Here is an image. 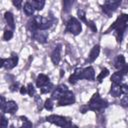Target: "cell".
<instances>
[{"instance_id":"cell-27","label":"cell","mask_w":128,"mask_h":128,"mask_svg":"<svg viewBox=\"0 0 128 128\" xmlns=\"http://www.w3.org/2000/svg\"><path fill=\"white\" fill-rule=\"evenodd\" d=\"M13 37V31L12 30H5L3 34V39L5 41H9Z\"/></svg>"},{"instance_id":"cell-39","label":"cell","mask_w":128,"mask_h":128,"mask_svg":"<svg viewBox=\"0 0 128 128\" xmlns=\"http://www.w3.org/2000/svg\"><path fill=\"white\" fill-rule=\"evenodd\" d=\"M19 91H20V93H21L22 95H24L25 93H27V87H24V86H22V87H20Z\"/></svg>"},{"instance_id":"cell-33","label":"cell","mask_w":128,"mask_h":128,"mask_svg":"<svg viewBox=\"0 0 128 128\" xmlns=\"http://www.w3.org/2000/svg\"><path fill=\"white\" fill-rule=\"evenodd\" d=\"M121 89H122V93L125 95H128V83L122 84L121 85Z\"/></svg>"},{"instance_id":"cell-19","label":"cell","mask_w":128,"mask_h":128,"mask_svg":"<svg viewBox=\"0 0 128 128\" xmlns=\"http://www.w3.org/2000/svg\"><path fill=\"white\" fill-rule=\"evenodd\" d=\"M125 58L123 55H117L115 60H114V66L117 68V69H122L124 66H125Z\"/></svg>"},{"instance_id":"cell-13","label":"cell","mask_w":128,"mask_h":128,"mask_svg":"<svg viewBox=\"0 0 128 128\" xmlns=\"http://www.w3.org/2000/svg\"><path fill=\"white\" fill-rule=\"evenodd\" d=\"M18 109V105L15 101L13 100H10V101H7L6 102V105H5V108L3 110L4 113H9V114H14Z\"/></svg>"},{"instance_id":"cell-21","label":"cell","mask_w":128,"mask_h":128,"mask_svg":"<svg viewBox=\"0 0 128 128\" xmlns=\"http://www.w3.org/2000/svg\"><path fill=\"white\" fill-rule=\"evenodd\" d=\"M29 2L34 7L35 10H42L44 5H45V1H43V0H32Z\"/></svg>"},{"instance_id":"cell-18","label":"cell","mask_w":128,"mask_h":128,"mask_svg":"<svg viewBox=\"0 0 128 128\" xmlns=\"http://www.w3.org/2000/svg\"><path fill=\"white\" fill-rule=\"evenodd\" d=\"M123 79H124V75L120 71L113 73L112 76H111V81L114 84H120L121 85V83L123 82Z\"/></svg>"},{"instance_id":"cell-35","label":"cell","mask_w":128,"mask_h":128,"mask_svg":"<svg viewBox=\"0 0 128 128\" xmlns=\"http://www.w3.org/2000/svg\"><path fill=\"white\" fill-rule=\"evenodd\" d=\"M18 86H19L18 83H17V82H14L13 84L10 85V90H11V91H16V90L18 89Z\"/></svg>"},{"instance_id":"cell-16","label":"cell","mask_w":128,"mask_h":128,"mask_svg":"<svg viewBox=\"0 0 128 128\" xmlns=\"http://www.w3.org/2000/svg\"><path fill=\"white\" fill-rule=\"evenodd\" d=\"M110 94L113 97H119L122 93V89H121V85L120 84H114L112 83L111 85V89H110Z\"/></svg>"},{"instance_id":"cell-7","label":"cell","mask_w":128,"mask_h":128,"mask_svg":"<svg viewBox=\"0 0 128 128\" xmlns=\"http://www.w3.org/2000/svg\"><path fill=\"white\" fill-rule=\"evenodd\" d=\"M75 103V95L72 91L68 90L59 100H58V105L59 106H67V105H72Z\"/></svg>"},{"instance_id":"cell-29","label":"cell","mask_w":128,"mask_h":128,"mask_svg":"<svg viewBox=\"0 0 128 128\" xmlns=\"http://www.w3.org/2000/svg\"><path fill=\"white\" fill-rule=\"evenodd\" d=\"M52 100H53V99L50 98V99H47V100L45 101V103H44L45 109H47V110H52V109H53V101H52Z\"/></svg>"},{"instance_id":"cell-24","label":"cell","mask_w":128,"mask_h":128,"mask_svg":"<svg viewBox=\"0 0 128 128\" xmlns=\"http://www.w3.org/2000/svg\"><path fill=\"white\" fill-rule=\"evenodd\" d=\"M20 119H22V121H23V124H22L21 128H33V125H32V123H31V121H30L27 117L21 116Z\"/></svg>"},{"instance_id":"cell-32","label":"cell","mask_w":128,"mask_h":128,"mask_svg":"<svg viewBox=\"0 0 128 128\" xmlns=\"http://www.w3.org/2000/svg\"><path fill=\"white\" fill-rule=\"evenodd\" d=\"M7 126H8V121L5 118V116L2 115V117H1V128H7Z\"/></svg>"},{"instance_id":"cell-28","label":"cell","mask_w":128,"mask_h":128,"mask_svg":"<svg viewBox=\"0 0 128 128\" xmlns=\"http://www.w3.org/2000/svg\"><path fill=\"white\" fill-rule=\"evenodd\" d=\"M27 93H28L29 96H31V97L35 95L36 90H35V88H34V86H33L32 83H29V84L27 85Z\"/></svg>"},{"instance_id":"cell-10","label":"cell","mask_w":128,"mask_h":128,"mask_svg":"<svg viewBox=\"0 0 128 128\" xmlns=\"http://www.w3.org/2000/svg\"><path fill=\"white\" fill-rule=\"evenodd\" d=\"M125 24H128V14L123 13V14H120V15L117 17V19L114 21V23L110 26V28H109L106 32L108 33L110 30H114L115 28H117V27H119V26H122V25H125Z\"/></svg>"},{"instance_id":"cell-31","label":"cell","mask_w":128,"mask_h":128,"mask_svg":"<svg viewBox=\"0 0 128 128\" xmlns=\"http://www.w3.org/2000/svg\"><path fill=\"white\" fill-rule=\"evenodd\" d=\"M120 104H121V106H122V107H124V108H127V109H128V96H124V97L121 99Z\"/></svg>"},{"instance_id":"cell-42","label":"cell","mask_w":128,"mask_h":128,"mask_svg":"<svg viewBox=\"0 0 128 128\" xmlns=\"http://www.w3.org/2000/svg\"><path fill=\"white\" fill-rule=\"evenodd\" d=\"M71 128H78V126H76V125H72Z\"/></svg>"},{"instance_id":"cell-14","label":"cell","mask_w":128,"mask_h":128,"mask_svg":"<svg viewBox=\"0 0 128 128\" xmlns=\"http://www.w3.org/2000/svg\"><path fill=\"white\" fill-rule=\"evenodd\" d=\"M99 53H100V46H99V45H95V46L91 49V51H90V53H89V55H88L87 62L91 63V62H93L94 60H96V58L99 56Z\"/></svg>"},{"instance_id":"cell-9","label":"cell","mask_w":128,"mask_h":128,"mask_svg":"<svg viewBox=\"0 0 128 128\" xmlns=\"http://www.w3.org/2000/svg\"><path fill=\"white\" fill-rule=\"evenodd\" d=\"M68 90L69 89L65 84H60L56 88H54V90L52 92V95H51V98L54 99V100H59Z\"/></svg>"},{"instance_id":"cell-38","label":"cell","mask_w":128,"mask_h":128,"mask_svg":"<svg viewBox=\"0 0 128 128\" xmlns=\"http://www.w3.org/2000/svg\"><path fill=\"white\" fill-rule=\"evenodd\" d=\"M35 101H36V103H37L38 108H39V107L41 108V102H42V101H41V98H40L39 96H36V97H35Z\"/></svg>"},{"instance_id":"cell-1","label":"cell","mask_w":128,"mask_h":128,"mask_svg":"<svg viewBox=\"0 0 128 128\" xmlns=\"http://www.w3.org/2000/svg\"><path fill=\"white\" fill-rule=\"evenodd\" d=\"M94 78H95L94 69H93V67L88 66V67L83 68V69L82 68L76 69L75 72L72 75H70L68 80L71 84H75L80 79H86V80H89V81H93Z\"/></svg>"},{"instance_id":"cell-37","label":"cell","mask_w":128,"mask_h":128,"mask_svg":"<svg viewBox=\"0 0 128 128\" xmlns=\"http://www.w3.org/2000/svg\"><path fill=\"white\" fill-rule=\"evenodd\" d=\"M6 102H7V101H5V98H4V96H1V110H2V112H3L4 108H5Z\"/></svg>"},{"instance_id":"cell-34","label":"cell","mask_w":128,"mask_h":128,"mask_svg":"<svg viewBox=\"0 0 128 128\" xmlns=\"http://www.w3.org/2000/svg\"><path fill=\"white\" fill-rule=\"evenodd\" d=\"M22 4H23V2H22L21 0H13V5L16 6L17 9H20Z\"/></svg>"},{"instance_id":"cell-4","label":"cell","mask_w":128,"mask_h":128,"mask_svg":"<svg viewBox=\"0 0 128 128\" xmlns=\"http://www.w3.org/2000/svg\"><path fill=\"white\" fill-rule=\"evenodd\" d=\"M82 31L81 22L75 17H70L66 23V32L71 33L72 35H78Z\"/></svg>"},{"instance_id":"cell-22","label":"cell","mask_w":128,"mask_h":128,"mask_svg":"<svg viewBox=\"0 0 128 128\" xmlns=\"http://www.w3.org/2000/svg\"><path fill=\"white\" fill-rule=\"evenodd\" d=\"M40 90H41V93H42V94L49 93V92H51L52 90H54V85L49 82V83H47L46 85H44L43 87H41Z\"/></svg>"},{"instance_id":"cell-36","label":"cell","mask_w":128,"mask_h":128,"mask_svg":"<svg viewBox=\"0 0 128 128\" xmlns=\"http://www.w3.org/2000/svg\"><path fill=\"white\" fill-rule=\"evenodd\" d=\"M123 75H125V74H127L128 73V64H125V66L122 68V69H120L119 70Z\"/></svg>"},{"instance_id":"cell-3","label":"cell","mask_w":128,"mask_h":128,"mask_svg":"<svg viewBox=\"0 0 128 128\" xmlns=\"http://www.w3.org/2000/svg\"><path fill=\"white\" fill-rule=\"evenodd\" d=\"M32 20L37 30H41V31H45L49 29L55 22V19L53 17H43L40 15H36Z\"/></svg>"},{"instance_id":"cell-2","label":"cell","mask_w":128,"mask_h":128,"mask_svg":"<svg viewBox=\"0 0 128 128\" xmlns=\"http://www.w3.org/2000/svg\"><path fill=\"white\" fill-rule=\"evenodd\" d=\"M87 107H88V110H92V111L98 112V111L103 110L106 107H108V102L105 99L101 98L99 93L96 92V93L93 94V96L91 97V99L87 103Z\"/></svg>"},{"instance_id":"cell-20","label":"cell","mask_w":128,"mask_h":128,"mask_svg":"<svg viewBox=\"0 0 128 128\" xmlns=\"http://www.w3.org/2000/svg\"><path fill=\"white\" fill-rule=\"evenodd\" d=\"M23 10H24V12H25V14H26L27 16H32V15L34 14V11H35L34 7L30 4L29 1L26 2V3L24 4V6H23Z\"/></svg>"},{"instance_id":"cell-23","label":"cell","mask_w":128,"mask_h":128,"mask_svg":"<svg viewBox=\"0 0 128 128\" xmlns=\"http://www.w3.org/2000/svg\"><path fill=\"white\" fill-rule=\"evenodd\" d=\"M108 75H109V70H108L107 68L102 69V70H101V72L99 73V75L97 76V80H98V82H100V83H101V82L104 80V78H106Z\"/></svg>"},{"instance_id":"cell-41","label":"cell","mask_w":128,"mask_h":128,"mask_svg":"<svg viewBox=\"0 0 128 128\" xmlns=\"http://www.w3.org/2000/svg\"><path fill=\"white\" fill-rule=\"evenodd\" d=\"M71 126H72V124L70 123V124H68L67 126H65V127H63V128H71Z\"/></svg>"},{"instance_id":"cell-5","label":"cell","mask_w":128,"mask_h":128,"mask_svg":"<svg viewBox=\"0 0 128 128\" xmlns=\"http://www.w3.org/2000/svg\"><path fill=\"white\" fill-rule=\"evenodd\" d=\"M120 4H121V1H119V0H108V1H105L104 5H102V11L108 17H111L112 13L119 7Z\"/></svg>"},{"instance_id":"cell-17","label":"cell","mask_w":128,"mask_h":128,"mask_svg":"<svg viewBox=\"0 0 128 128\" xmlns=\"http://www.w3.org/2000/svg\"><path fill=\"white\" fill-rule=\"evenodd\" d=\"M4 17H5V20H6L7 24H8V26L13 30V29L15 28V21H14V16H13V14H12L11 12L7 11V12H5Z\"/></svg>"},{"instance_id":"cell-40","label":"cell","mask_w":128,"mask_h":128,"mask_svg":"<svg viewBox=\"0 0 128 128\" xmlns=\"http://www.w3.org/2000/svg\"><path fill=\"white\" fill-rule=\"evenodd\" d=\"M87 110H88L87 105H85V106H81V107H80V112H81V113H86Z\"/></svg>"},{"instance_id":"cell-6","label":"cell","mask_w":128,"mask_h":128,"mask_svg":"<svg viewBox=\"0 0 128 128\" xmlns=\"http://www.w3.org/2000/svg\"><path fill=\"white\" fill-rule=\"evenodd\" d=\"M46 121H48V122H50L52 124H55V125H57V126H59L61 128L65 127V126H67L68 124L71 123L67 118H65L63 116H60V115H55V114L47 116L46 117Z\"/></svg>"},{"instance_id":"cell-8","label":"cell","mask_w":128,"mask_h":128,"mask_svg":"<svg viewBox=\"0 0 128 128\" xmlns=\"http://www.w3.org/2000/svg\"><path fill=\"white\" fill-rule=\"evenodd\" d=\"M18 63V56L13 54L10 58H7V59H2L1 60V67H4L8 70L10 69H13Z\"/></svg>"},{"instance_id":"cell-11","label":"cell","mask_w":128,"mask_h":128,"mask_svg":"<svg viewBox=\"0 0 128 128\" xmlns=\"http://www.w3.org/2000/svg\"><path fill=\"white\" fill-rule=\"evenodd\" d=\"M32 38L39 43H46L48 40V33L41 30H37L32 33Z\"/></svg>"},{"instance_id":"cell-26","label":"cell","mask_w":128,"mask_h":128,"mask_svg":"<svg viewBox=\"0 0 128 128\" xmlns=\"http://www.w3.org/2000/svg\"><path fill=\"white\" fill-rule=\"evenodd\" d=\"M77 16H78V18H79L81 21L87 23V20H86V13H85L84 10H82V9H78V10H77Z\"/></svg>"},{"instance_id":"cell-25","label":"cell","mask_w":128,"mask_h":128,"mask_svg":"<svg viewBox=\"0 0 128 128\" xmlns=\"http://www.w3.org/2000/svg\"><path fill=\"white\" fill-rule=\"evenodd\" d=\"M73 3H74L73 0H64L63 1V10H64V12H69Z\"/></svg>"},{"instance_id":"cell-15","label":"cell","mask_w":128,"mask_h":128,"mask_svg":"<svg viewBox=\"0 0 128 128\" xmlns=\"http://www.w3.org/2000/svg\"><path fill=\"white\" fill-rule=\"evenodd\" d=\"M47 83H49V77L47 75H45V74H39L38 77L36 78V85L39 88L43 87Z\"/></svg>"},{"instance_id":"cell-12","label":"cell","mask_w":128,"mask_h":128,"mask_svg":"<svg viewBox=\"0 0 128 128\" xmlns=\"http://www.w3.org/2000/svg\"><path fill=\"white\" fill-rule=\"evenodd\" d=\"M51 60L54 65H58L61 60V45H57L51 53Z\"/></svg>"},{"instance_id":"cell-43","label":"cell","mask_w":128,"mask_h":128,"mask_svg":"<svg viewBox=\"0 0 128 128\" xmlns=\"http://www.w3.org/2000/svg\"><path fill=\"white\" fill-rule=\"evenodd\" d=\"M10 128H14V126H13V125H11V126H10Z\"/></svg>"},{"instance_id":"cell-30","label":"cell","mask_w":128,"mask_h":128,"mask_svg":"<svg viewBox=\"0 0 128 128\" xmlns=\"http://www.w3.org/2000/svg\"><path fill=\"white\" fill-rule=\"evenodd\" d=\"M86 25L94 32V33H96L97 32V28H96V25L94 24V22L93 21H87V23H86Z\"/></svg>"}]
</instances>
